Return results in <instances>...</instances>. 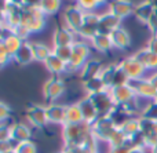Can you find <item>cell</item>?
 <instances>
[{"mask_svg": "<svg viewBox=\"0 0 157 153\" xmlns=\"http://www.w3.org/2000/svg\"><path fill=\"white\" fill-rule=\"evenodd\" d=\"M90 135H92V126L86 121L80 124H63L62 126V138L65 146L81 145Z\"/></svg>", "mask_w": 157, "mask_h": 153, "instance_id": "1", "label": "cell"}, {"mask_svg": "<svg viewBox=\"0 0 157 153\" xmlns=\"http://www.w3.org/2000/svg\"><path fill=\"white\" fill-rule=\"evenodd\" d=\"M22 24L26 25L32 33H40L46 26V15L40 7H22Z\"/></svg>", "mask_w": 157, "mask_h": 153, "instance_id": "2", "label": "cell"}, {"mask_svg": "<svg viewBox=\"0 0 157 153\" xmlns=\"http://www.w3.org/2000/svg\"><path fill=\"white\" fill-rule=\"evenodd\" d=\"M91 126H92V134H94V137L98 141H103V142H108L110 140L112 134L117 130L116 124L112 121V119L109 116H101Z\"/></svg>", "mask_w": 157, "mask_h": 153, "instance_id": "3", "label": "cell"}, {"mask_svg": "<svg viewBox=\"0 0 157 153\" xmlns=\"http://www.w3.org/2000/svg\"><path fill=\"white\" fill-rule=\"evenodd\" d=\"M84 17H86V11L81 10L77 4L68 6L63 10V14H62V18L65 21V26H68L75 33H77L80 30L81 25L84 22Z\"/></svg>", "mask_w": 157, "mask_h": 153, "instance_id": "4", "label": "cell"}, {"mask_svg": "<svg viewBox=\"0 0 157 153\" xmlns=\"http://www.w3.org/2000/svg\"><path fill=\"white\" fill-rule=\"evenodd\" d=\"M65 90H66V86L63 83V80H61L58 76H54L44 83L43 95L46 98V101H48L50 104H54V101H57L59 97H62Z\"/></svg>", "mask_w": 157, "mask_h": 153, "instance_id": "5", "label": "cell"}, {"mask_svg": "<svg viewBox=\"0 0 157 153\" xmlns=\"http://www.w3.org/2000/svg\"><path fill=\"white\" fill-rule=\"evenodd\" d=\"M91 98L94 106L97 108L98 115L101 116H108L112 110L116 108V104H114L113 98H112V94L109 90H105L102 93L94 94V95H88Z\"/></svg>", "mask_w": 157, "mask_h": 153, "instance_id": "6", "label": "cell"}, {"mask_svg": "<svg viewBox=\"0 0 157 153\" xmlns=\"http://www.w3.org/2000/svg\"><path fill=\"white\" fill-rule=\"evenodd\" d=\"M99 19L101 15L97 13H86L84 17V22L81 25L80 30L76 33L84 40H91L95 35L98 33V26H99Z\"/></svg>", "mask_w": 157, "mask_h": 153, "instance_id": "7", "label": "cell"}, {"mask_svg": "<svg viewBox=\"0 0 157 153\" xmlns=\"http://www.w3.org/2000/svg\"><path fill=\"white\" fill-rule=\"evenodd\" d=\"M76 33L71 30L68 26H58L52 32V44L54 47H66L73 46L76 43Z\"/></svg>", "mask_w": 157, "mask_h": 153, "instance_id": "8", "label": "cell"}, {"mask_svg": "<svg viewBox=\"0 0 157 153\" xmlns=\"http://www.w3.org/2000/svg\"><path fill=\"white\" fill-rule=\"evenodd\" d=\"M119 65L121 66V69L127 73V76L130 79H144V73L146 71V68L134 55L123 59Z\"/></svg>", "mask_w": 157, "mask_h": 153, "instance_id": "9", "label": "cell"}, {"mask_svg": "<svg viewBox=\"0 0 157 153\" xmlns=\"http://www.w3.org/2000/svg\"><path fill=\"white\" fill-rule=\"evenodd\" d=\"M109 91H110L112 98H113L116 106L130 104V102H132V101H135V99H136L135 93H134L132 88H131L128 84H125V86H117V87H112Z\"/></svg>", "mask_w": 157, "mask_h": 153, "instance_id": "10", "label": "cell"}, {"mask_svg": "<svg viewBox=\"0 0 157 153\" xmlns=\"http://www.w3.org/2000/svg\"><path fill=\"white\" fill-rule=\"evenodd\" d=\"M26 119L36 128H44L48 124L46 106H40V105H32V106H29V109L26 110Z\"/></svg>", "mask_w": 157, "mask_h": 153, "instance_id": "11", "label": "cell"}, {"mask_svg": "<svg viewBox=\"0 0 157 153\" xmlns=\"http://www.w3.org/2000/svg\"><path fill=\"white\" fill-rule=\"evenodd\" d=\"M121 24V19L119 17H116L114 14H112L110 11L108 13L101 14V19H99V26H98V33H102V35H109L116 30L117 28H120Z\"/></svg>", "mask_w": 157, "mask_h": 153, "instance_id": "12", "label": "cell"}, {"mask_svg": "<svg viewBox=\"0 0 157 153\" xmlns=\"http://www.w3.org/2000/svg\"><path fill=\"white\" fill-rule=\"evenodd\" d=\"M134 10L135 7L131 0H112L109 3V11L116 17H119L120 19H124L128 15L134 14Z\"/></svg>", "mask_w": 157, "mask_h": 153, "instance_id": "13", "label": "cell"}, {"mask_svg": "<svg viewBox=\"0 0 157 153\" xmlns=\"http://www.w3.org/2000/svg\"><path fill=\"white\" fill-rule=\"evenodd\" d=\"M77 105H78V108H80L81 115H83V119L86 123L92 124L98 120V117H99L98 110H97V108L94 106V104H92L91 98H90L88 95L81 98L80 101L77 102Z\"/></svg>", "mask_w": 157, "mask_h": 153, "instance_id": "14", "label": "cell"}, {"mask_svg": "<svg viewBox=\"0 0 157 153\" xmlns=\"http://www.w3.org/2000/svg\"><path fill=\"white\" fill-rule=\"evenodd\" d=\"M46 113L48 123L51 124H65V116H66V105L59 104H48L46 106Z\"/></svg>", "mask_w": 157, "mask_h": 153, "instance_id": "15", "label": "cell"}, {"mask_svg": "<svg viewBox=\"0 0 157 153\" xmlns=\"http://www.w3.org/2000/svg\"><path fill=\"white\" fill-rule=\"evenodd\" d=\"M13 61L14 62H17L18 65H29L30 62L35 61L30 41H24V43H22V46L19 47V50L15 52V55L13 57Z\"/></svg>", "mask_w": 157, "mask_h": 153, "instance_id": "16", "label": "cell"}, {"mask_svg": "<svg viewBox=\"0 0 157 153\" xmlns=\"http://www.w3.org/2000/svg\"><path fill=\"white\" fill-rule=\"evenodd\" d=\"M110 39H112V43H113L114 48H119V50H125L127 47H130L131 44V36L124 28H117L116 30L110 33Z\"/></svg>", "mask_w": 157, "mask_h": 153, "instance_id": "17", "label": "cell"}, {"mask_svg": "<svg viewBox=\"0 0 157 153\" xmlns=\"http://www.w3.org/2000/svg\"><path fill=\"white\" fill-rule=\"evenodd\" d=\"M103 65L97 59H88L86 63H84L83 69L80 71V77L83 82H87V80L92 79V77L99 76L101 71H102Z\"/></svg>", "mask_w": 157, "mask_h": 153, "instance_id": "18", "label": "cell"}, {"mask_svg": "<svg viewBox=\"0 0 157 153\" xmlns=\"http://www.w3.org/2000/svg\"><path fill=\"white\" fill-rule=\"evenodd\" d=\"M30 137H32V131H30V128L26 124L14 123L11 126V140L15 141L17 143L30 141Z\"/></svg>", "mask_w": 157, "mask_h": 153, "instance_id": "19", "label": "cell"}, {"mask_svg": "<svg viewBox=\"0 0 157 153\" xmlns=\"http://www.w3.org/2000/svg\"><path fill=\"white\" fill-rule=\"evenodd\" d=\"M90 43H91V46L99 52H108L113 48V43H112V39L109 35L97 33V35L90 40Z\"/></svg>", "mask_w": 157, "mask_h": 153, "instance_id": "20", "label": "cell"}, {"mask_svg": "<svg viewBox=\"0 0 157 153\" xmlns=\"http://www.w3.org/2000/svg\"><path fill=\"white\" fill-rule=\"evenodd\" d=\"M44 66H46V69L50 72V73L55 75V76L66 72V62H63L62 59H59L55 54H51L48 58H47L46 62H44Z\"/></svg>", "mask_w": 157, "mask_h": 153, "instance_id": "21", "label": "cell"}, {"mask_svg": "<svg viewBox=\"0 0 157 153\" xmlns=\"http://www.w3.org/2000/svg\"><path fill=\"white\" fill-rule=\"evenodd\" d=\"M32 44V50H33V57L35 61L37 62H46V59L52 54V50L50 48L47 44L41 43V41H30Z\"/></svg>", "mask_w": 157, "mask_h": 153, "instance_id": "22", "label": "cell"}, {"mask_svg": "<svg viewBox=\"0 0 157 153\" xmlns=\"http://www.w3.org/2000/svg\"><path fill=\"white\" fill-rule=\"evenodd\" d=\"M134 14L141 22H146L147 24V21L155 15V7H153V4L150 2H144L136 6L135 10H134Z\"/></svg>", "mask_w": 157, "mask_h": 153, "instance_id": "23", "label": "cell"}, {"mask_svg": "<svg viewBox=\"0 0 157 153\" xmlns=\"http://www.w3.org/2000/svg\"><path fill=\"white\" fill-rule=\"evenodd\" d=\"M134 57L142 63L146 69H155L157 68V54L149 51V50H141L136 54H134Z\"/></svg>", "mask_w": 157, "mask_h": 153, "instance_id": "24", "label": "cell"}, {"mask_svg": "<svg viewBox=\"0 0 157 153\" xmlns=\"http://www.w3.org/2000/svg\"><path fill=\"white\" fill-rule=\"evenodd\" d=\"M84 119L81 115V110L76 104L66 105V116H65V124H80L83 123Z\"/></svg>", "mask_w": 157, "mask_h": 153, "instance_id": "25", "label": "cell"}, {"mask_svg": "<svg viewBox=\"0 0 157 153\" xmlns=\"http://www.w3.org/2000/svg\"><path fill=\"white\" fill-rule=\"evenodd\" d=\"M83 86H84V90H86L87 95H94V94L102 93V91L108 90V87L105 86V83L102 82V79L99 76L92 77V79L87 80V82H83Z\"/></svg>", "mask_w": 157, "mask_h": 153, "instance_id": "26", "label": "cell"}, {"mask_svg": "<svg viewBox=\"0 0 157 153\" xmlns=\"http://www.w3.org/2000/svg\"><path fill=\"white\" fill-rule=\"evenodd\" d=\"M119 128L127 135V138H131L141 131V120H139V119H131L130 117V119H127Z\"/></svg>", "mask_w": 157, "mask_h": 153, "instance_id": "27", "label": "cell"}, {"mask_svg": "<svg viewBox=\"0 0 157 153\" xmlns=\"http://www.w3.org/2000/svg\"><path fill=\"white\" fill-rule=\"evenodd\" d=\"M61 6H62V0H41L40 10L43 11L46 17H50L59 13Z\"/></svg>", "mask_w": 157, "mask_h": 153, "instance_id": "28", "label": "cell"}, {"mask_svg": "<svg viewBox=\"0 0 157 153\" xmlns=\"http://www.w3.org/2000/svg\"><path fill=\"white\" fill-rule=\"evenodd\" d=\"M116 69H117V65H103L102 71L99 73V77L105 83L108 90H110L112 86H113V77H114V73H116Z\"/></svg>", "mask_w": 157, "mask_h": 153, "instance_id": "29", "label": "cell"}, {"mask_svg": "<svg viewBox=\"0 0 157 153\" xmlns=\"http://www.w3.org/2000/svg\"><path fill=\"white\" fill-rule=\"evenodd\" d=\"M3 43H4V46H6V48H7V51H8V54L11 55V58L15 55V52L19 50V47L22 46V43L24 41L21 40L19 37H17L15 35H11V36H8L7 39H4V40H2Z\"/></svg>", "mask_w": 157, "mask_h": 153, "instance_id": "30", "label": "cell"}, {"mask_svg": "<svg viewBox=\"0 0 157 153\" xmlns=\"http://www.w3.org/2000/svg\"><path fill=\"white\" fill-rule=\"evenodd\" d=\"M127 141H128L127 135H125L120 128H117L116 131L112 134V137H110V140L108 141V143L110 145V148H116V146L127 145Z\"/></svg>", "mask_w": 157, "mask_h": 153, "instance_id": "31", "label": "cell"}, {"mask_svg": "<svg viewBox=\"0 0 157 153\" xmlns=\"http://www.w3.org/2000/svg\"><path fill=\"white\" fill-rule=\"evenodd\" d=\"M52 54H55L59 59H62L63 62L68 63L69 59L72 58V54H73V50H72V46H66V47H54L52 48Z\"/></svg>", "mask_w": 157, "mask_h": 153, "instance_id": "32", "label": "cell"}, {"mask_svg": "<svg viewBox=\"0 0 157 153\" xmlns=\"http://www.w3.org/2000/svg\"><path fill=\"white\" fill-rule=\"evenodd\" d=\"M76 4L86 13H95V10L102 6L99 0H76Z\"/></svg>", "mask_w": 157, "mask_h": 153, "instance_id": "33", "label": "cell"}, {"mask_svg": "<svg viewBox=\"0 0 157 153\" xmlns=\"http://www.w3.org/2000/svg\"><path fill=\"white\" fill-rule=\"evenodd\" d=\"M128 82H130V77H128L127 73H125V72L121 69V66L117 65L116 73H114V77H113V86H112V87L125 86V84H128Z\"/></svg>", "mask_w": 157, "mask_h": 153, "instance_id": "34", "label": "cell"}, {"mask_svg": "<svg viewBox=\"0 0 157 153\" xmlns=\"http://www.w3.org/2000/svg\"><path fill=\"white\" fill-rule=\"evenodd\" d=\"M17 153H37V148L32 141H26V142H21L15 146Z\"/></svg>", "mask_w": 157, "mask_h": 153, "instance_id": "35", "label": "cell"}, {"mask_svg": "<svg viewBox=\"0 0 157 153\" xmlns=\"http://www.w3.org/2000/svg\"><path fill=\"white\" fill-rule=\"evenodd\" d=\"M14 35L17 36V37H19L22 41H28V39H29V36L32 35V32L29 30V28L26 26V25L24 24H19L17 28H14Z\"/></svg>", "mask_w": 157, "mask_h": 153, "instance_id": "36", "label": "cell"}, {"mask_svg": "<svg viewBox=\"0 0 157 153\" xmlns=\"http://www.w3.org/2000/svg\"><path fill=\"white\" fill-rule=\"evenodd\" d=\"M10 115L11 109L8 108V105H6L4 102H0V124H4L10 119Z\"/></svg>", "mask_w": 157, "mask_h": 153, "instance_id": "37", "label": "cell"}, {"mask_svg": "<svg viewBox=\"0 0 157 153\" xmlns=\"http://www.w3.org/2000/svg\"><path fill=\"white\" fill-rule=\"evenodd\" d=\"M10 61H13V58H11V55L8 54V51H7V48H6L4 43L0 40V62H3V63H6V65H7Z\"/></svg>", "mask_w": 157, "mask_h": 153, "instance_id": "38", "label": "cell"}, {"mask_svg": "<svg viewBox=\"0 0 157 153\" xmlns=\"http://www.w3.org/2000/svg\"><path fill=\"white\" fill-rule=\"evenodd\" d=\"M6 4H7V0H0V25L6 24Z\"/></svg>", "mask_w": 157, "mask_h": 153, "instance_id": "39", "label": "cell"}, {"mask_svg": "<svg viewBox=\"0 0 157 153\" xmlns=\"http://www.w3.org/2000/svg\"><path fill=\"white\" fill-rule=\"evenodd\" d=\"M109 153H130V148L128 146H116V148H110Z\"/></svg>", "mask_w": 157, "mask_h": 153, "instance_id": "40", "label": "cell"}, {"mask_svg": "<svg viewBox=\"0 0 157 153\" xmlns=\"http://www.w3.org/2000/svg\"><path fill=\"white\" fill-rule=\"evenodd\" d=\"M41 0H24V6L26 7H40Z\"/></svg>", "mask_w": 157, "mask_h": 153, "instance_id": "41", "label": "cell"}, {"mask_svg": "<svg viewBox=\"0 0 157 153\" xmlns=\"http://www.w3.org/2000/svg\"><path fill=\"white\" fill-rule=\"evenodd\" d=\"M7 2L11 3V4L19 6V7H24V0H7Z\"/></svg>", "mask_w": 157, "mask_h": 153, "instance_id": "42", "label": "cell"}, {"mask_svg": "<svg viewBox=\"0 0 157 153\" xmlns=\"http://www.w3.org/2000/svg\"><path fill=\"white\" fill-rule=\"evenodd\" d=\"M61 153H76V151H75L73 146H65V148H63V151Z\"/></svg>", "mask_w": 157, "mask_h": 153, "instance_id": "43", "label": "cell"}, {"mask_svg": "<svg viewBox=\"0 0 157 153\" xmlns=\"http://www.w3.org/2000/svg\"><path fill=\"white\" fill-rule=\"evenodd\" d=\"M130 153H145V151L144 148H131Z\"/></svg>", "mask_w": 157, "mask_h": 153, "instance_id": "44", "label": "cell"}, {"mask_svg": "<svg viewBox=\"0 0 157 153\" xmlns=\"http://www.w3.org/2000/svg\"><path fill=\"white\" fill-rule=\"evenodd\" d=\"M4 153H17V152H15V149H11V151H7V152H4Z\"/></svg>", "mask_w": 157, "mask_h": 153, "instance_id": "45", "label": "cell"}, {"mask_svg": "<svg viewBox=\"0 0 157 153\" xmlns=\"http://www.w3.org/2000/svg\"><path fill=\"white\" fill-rule=\"evenodd\" d=\"M99 2H101V4H106V3H108L109 0H99Z\"/></svg>", "mask_w": 157, "mask_h": 153, "instance_id": "46", "label": "cell"}, {"mask_svg": "<svg viewBox=\"0 0 157 153\" xmlns=\"http://www.w3.org/2000/svg\"><path fill=\"white\" fill-rule=\"evenodd\" d=\"M4 66H6V63H3V62H0V71H2V69H3V68H4Z\"/></svg>", "mask_w": 157, "mask_h": 153, "instance_id": "47", "label": "cell"}, {"mask_svg": "<svg viewBox=\"0 0 157 153\" xmlns=\"http://www.w3.org/2000/svg\"><path fill=\"white\" fill-rule=\"evenodd\" d=\"M2 30H3V26L0 25V40H2Z\"/></svg>", "mask_w": 157, "mask_h": 153, "instance_id": "48", "label": "cell"}, {"mask_svg": "<svg viewBox=\"0 0 157 153\" xmlns=\"http://www.w3.org/2000/svg\"><path fill=\"white\" fill-rule=\"evenodd\" d=\"M95 153H98V152H95Z\"/></svg>", "mask_w": 157, "mask_h": 153, "instance_id": "49", "label": "cell"}, {"mask_svg": "<svg viewBox=\"0 0 157 153\" xmlns=\"http://www.w3.org/2000/svg\"><path fill=\"white\" fill-rule=\"evenodd\" d=\"M0 143H2V142H0Z\"/></svg>", "mask_w": 157, "mask_h": 153, "instance_id": "50", "label": "cell"}]
</instances>
